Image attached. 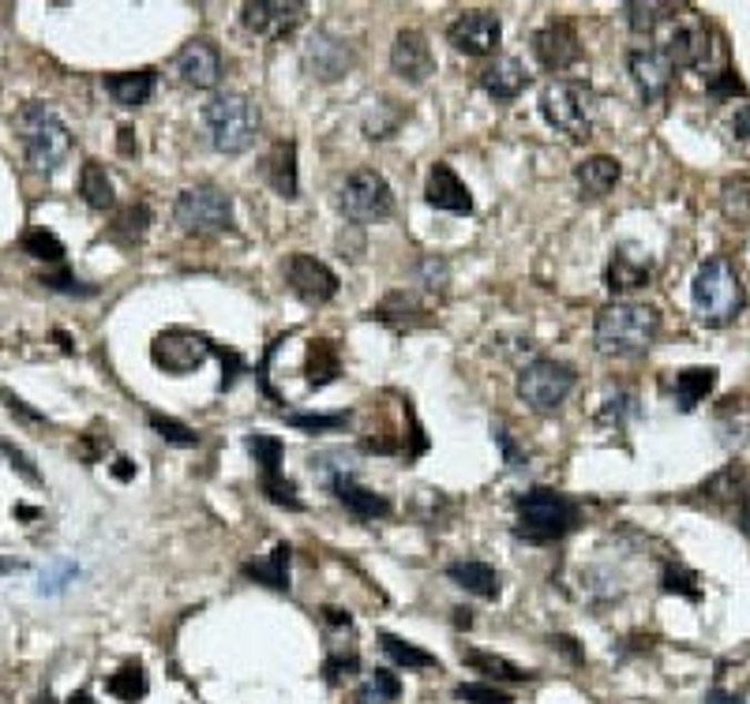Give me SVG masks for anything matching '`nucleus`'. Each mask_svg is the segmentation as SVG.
<instances>
[{
	"instance_id": "nucleus-5",
	"label": "nucleus",
	"mask_w": 750,
	"mask_h": 704,
	"mask_svg": "<svg viewBox=\"0 0 750 704\" xmlns=\"http://www.w3.org/2000/svg\"><path fill=\"white\" fill-rule=\"evenodd\" d=\"M518 537L533 543H551L562 540L578 524V506L562 491L551 488H533L518 494Z\"/></svg>"
},
{
	"instance_id": "nucleus-36",
	"label": "nucleus",
	"mask_w": 750,
	"mask_h": 704,
	"mask_svg": "<svg viewBox=\"0 0 750 704\" xmlns=\"http://www.w3.org/2000/svg\"><path fill=\"white\" fill-rule=\"evenodd\" d=\"M249 450H252L255 465H260V480H274V476H282V453H285L282 439L263 435V431H252L249 435Z\"/></svg>"
},
{
	"instance_id": "nucleus-24",
	"label": "nucleus",
	"mask_w": 750,
	"mask_h": 704,
	"mask_svg": "<svg viewBox=\"0 0 750 704\" xmlns=\"http://www.w3.org/2000/svg\"><path fill=\"white\" fill-rule=\"evenodd\" d=\"M331 491H334V499H338L345 510H349L353 518H361V521H375V518H387V513H391V499H383V494L361 488L357 476H342V480H334Z\"/></svg>"
},
{
	"instance_id": "nucleus-39",
	"label": "nucleus",
	"mask_w": 750,
	"mask_h": 704,
	"mask_svg": "<svg viewBox=\"0 0 750 704\" xmlns=\"http://www.w3.org/2000/svg\"><path fill=\"white\" fill-rule=\"evenodd\" d=\"M398 693H402V682H398V674H391V671H375V674H368V682H361V690H357V704H394L398 701Z\"/></svg>"
},
{
	"instance_id": "nucleus-37",
	"label": "nucleus",
	"mask_w": 750,
	"mask_h": 704,
	"mask_svg": "<svg viewBox=\"0 0 750 704\" xmlns=\"http://www.w3.org/2000/svg\"><path fill=\"white\" fill-rule=\"evenodd\" d=\"M624 12H627V23H630V31H635V34H657L660 27L676 19L672 4H641V0H635V4H624Z\"/></svg>"
},
{
	"instance_id": "nucleus-13",
	"label": "nucleus",
	"mask_w": 750,
	"mask_h": 704,
	"mask_svg": "<svg viewBox=\"0 0 750 704\" xmlns=\"http://www.w3.org/2000/svg\"><path fill=\"white\" fill-rule=\"evenodd\" d=\"M285 282H290L293 296H301L304 304H327L338 296V274L327 263H320L315 255H290L285 259Z\"/></svg>"
},
{
	"instance_id": "nucleus-29",
	"label": "nucleus",
	"mask_w": 750,
	"mask_h": 704,
	"mask_svg": "<svg viewBox=\"0 0 750 704\" xmlns=\"http://www.w3.org/2000/svg\"><path fill=\"white\" fill-rule=\"evenodd\" d=\"M304 375H308V386H327L342 375V356H338V345H334L331 337H315V341L308 345Z\"/></svg>"
},
{
	"instance_id": "nucleus-14",
	"label": "nucleus",
	"mask_w": 750,
	"mask_h": 704,
	"mask_svg": "<svg viewBox=\"0 0 750 704\" xmlns=\"http://www.w3.org/2000/svg\"><path fill=\"white\" fill-rule=\"evenodd\" d=\"M627 68H630V79H635L638 94L646 98V102H660V98H668V91H672L676 64L668 61V53L660 45L630 49Z\"/></svg>"
},
{
	"instance_id": "nucleus-11",
	"label": "nucleus",
	"mask_w": 750,
	"mask_h": 704,
	"mask_svg": "<svg viewBox=\"0 0 750 704\" xmlns=\"http://www.w3.org/2000/svg\"><path fill=\"white\" fill-rule=\"evenodd\" d=\"M304 16H308V4H301V0H249L241 8V27L255 38L278 42L297 31Z\"/></svg>"
},
{
	"instance_id": "nucleus-2",
	"label": "nucleus",
	"mask_w": 750,
	"mask_h": 704,
	"mask_svg": "<svg viewBox=\"0 0 750 704\" xmlns=\"http://www.w3.org/2000/svg\"><path fill=\"white\" fill-rule=\"evenodd\" d=\"M16 132L27 151V162H31L38 173H57V169L68 162V154H72V132H68L53 109L38 102L23 105L16 113Z\"/></svg>"
},
{
	"instance_id": "nucleus-15",
	"label": "nucleus",
	"mask_w": 750,
	"mask_h": 704,
	"mask_svg": "<svg viewBox=\"0 0 750 704\" xmlns=\"http://www.w3.org/2000/svg\"><path fill=\"white\" fill-rule=\"evenodd\" d=\"M533 57H537L540 68H548V72H567V68H575L581 57L575 23H567V19H548V23L533 34Z\"/></svg>"
},
{
	"instance_id": "nucleus-27",
	"label": "nucleus",
	"mask_w": 750,
	"mask_h": 704,
	"mask_svg": "<svg viewBox=\"0 0 750 704\" xmlns=\"http://www.w3.org/2000/svg\"><path fill=\"white\" fill-rule=\"evenodd\" d=\"M447 578L458 584V589H466L480 600H499L503 578L488 567V562H450Z\"/></svg>"
},
{
	"instance_id": "nucleus-50",
	"label": "nucleus",
	"mask_w": 750,
	"mask_h": 704,
	"mask_svg": "<svg viewBox=\"0 0 750 704\" xmlns=\"http://www.w3.org/2000/svg\"><path fill=\"white\" fill-rule=\"evenodd\" d=\"M491 435H496V442L503 446V458H507L510 469H515V472H518V469H526V453L518 450L515 439H510V435L503 431V428H491Z\"/></svg>"
},
{
	"instance_id": "nucleus-54",
	"label": "nucleus",
	"mask_w": 750,
	"mask_h": 704,
	"mask_svg": "<svg viewBox=\"0 0 750 704\" xmlns=\"http://www.w3.org/2000/svg\"><path fill=\"white\" fill-rule=\"evenodd\" d=\"M736 521H739V529H743V537H750V491H743V499H739Z\"/></svg>"
},
{
	"instance_id": "nucleus-45",
	"label": "nucleus",
	"mask_w": 750,
	"mask_h": 704,
	"mask_svg": "<svg viewBox=\"0 0 750 704\" xmlns=\"http://www.w3.org/2000/svg\"><path fill=\"white\" fill-rule=\"evenodd\" d=\"M290 428H301L308 435H323V431H342L349 424V412H331V416H304V412H290L285 416Z\"/></svg>"
},
{
	"instance_id": "nucleus-7",
	"label": "nucleus",
	"mask_w": 750,
	"mask_h": 704,
	"mask_svg": "<svg viewBox=\"0 0 750 704\" xmlns=\"http://www.w3.org/2000/svg\"><path fill=\"white\" fill-rule=\"evenodd\" d=\"M173 222L181 225V233H188V236L222 233L233 225V200L214 184L184 187L173 203Z\"/></svg>"
},
{
	"instance_id": "nucleus-35",
	"label": "nucleus",
	"mask_w": 750,
	"mask_h": 704,
	"mask_svg": "<svg viewBox=\"0 0 750 704\" xmlns=\"http://www.w3.org/2000/svg\"><path fill=\"white\" fill-rule=\"evenodd\" d=\"M105 690H110L113 697H116V701H124V704L143 701V697H146V671H143V663L128 660L121 671L110 674V682H105Z\"/></svg>"
},
{
	"instance_id": "nucleus-10",
	"label": "nucleus",
	"mask_w": 750,
	"mask_h": 704,
	"mask_svg": "<svg viewBox=\"0 0 750 704\" xmlns=\"http://www.w3.org/2000/svg\"><path fill=\"white\" fill-rule=\"evenodd\" d=\"M214 353H219V345H214L211 337L184 330V326H173V330L158 334L151 345V360L170 375H192L195 368H203Z\"/></svg>"
},
{
	"instance_id": "nucleus-9",
	"label": "nucleus",
	"mask_w": 750,
	"mask_h": 704,
	"mask_svg": "<svg viewBox=\"0 0 750 704\" xmlns=\"http://www.w3.org/2000/svg\"><path fill=\"white\" fill-rule=\"evenodd\" d=\"M338 211L345 214V222L353 225L383 222V217H391L394 211V192L375 169H357V173L345 176L338 192Z\"/></svg>"
},
{
	"instance_id": "nucleus-38",
	"label": "nucleus",
	"mask_w": 750,
	"mask_h": 704,
	"mask_svg": "<svg viewBox=\"0 0 750 704\" xmlns=\"http://www.w3.org/2000/svg\"><path fill=\"white\" fill-rule=\"evenodd\" d=\"M312 472H315V480L323 483V488L331 491V483L334 480H342V476H353V453L349 450H320L312 458Z\"/></svg>"
},
{
	"instance_id": "nucleus-30",
	"label": "nucleus",
	"mask_w": 750,
	"mask_h": 704,
	"mask_svg": "<svg viewBox=\"0 0 750 704\" xmlns=\"http://www.w3.org/2000/svg\"><path fill=\"white\" fill-rule=\"evenodd\" d=\"M717 386V368H687L676 375V405L679 412H695Z\"/></svg>"
},
{
	"instance_id": "nucleus-52",
	"label": "nucleus",
	"mask_w": 750,
	"mask_h": 704,
	"mask_svg": "<svg viewBox=\"0 0 750 704\" xmlns=\"http://www.w3.org/2000/svg\"><path fill=\"white\" fill-rule=\"evenodd\" d=\"M0 401L8 405V412H12V416H23V420H31V424H49L42 412H34V409H31V405H27V401H19L12 390H0Z\"/></svg>"
},
{
	"instance_id": "nucleus-42",
	"label": "nucleus",
	"mask_w": 750,
	"mask_h": 704,
	"mask_svg": "<svg viewBox=\"0 0 750 704\" xmlns=\"http://www.w3.org/2000/svg\"><path fill=\"white\" fill-rule=\"evenodd\" d=\"M724 214L739 225L750 222V181L747 176H736V181L724 184Z\"/></svg>"
},
{
	"instance_id": "nucleus-48",
	"label": "nucleus",
	"mask_w": 750,
	"mask_h": 704,
	"mask_svg": "<svg viewBox=\"0 0 750 704\" xmlns=\"http://www.w3.org/2000/svg\"><path fill=\"white\" fill-rule=\"evenodd\" d=\"M641 409H638V398L635 394H616V398L605 401V409H600V420L605 424H624V420H635Z\"/></svg>"
},
{
	"instance_id": "nucleus-8",
	"label": "nucleus",
	"mask_w": 750,
	"mask_h": 704,
	"mask_svg": "<svg viewBox=\"0 0 750 704\" xmlns=\"http://www.w3.org/2000/svg\"><path fill=\"white\" fill-rule=\"evenodd\" d=\"M578 382V371L562 360H551V356H537L529 360L526 368L518 371V398L537 412H551L559 409L562 401L570 398Z\"/></svg>"
},
{
	"instance_id": "nucleus-25",
	"label": "nucleus",
	"mask_w": 750,
	"mask_h": 704,
	"mask_svg": "<svg viewBox=\"0 0 750 704\" xmlns=\"http://www.w3.org/2000/svg\"><path fill=\"white\" fill-rule=\"evenodd\" d=\"M105 94L113 98L121 109H140L151 102L154 86H158V75L151 68H140V72H116V75H105Z\"/></svg>"
},
{
	"instance_id": "nucleus-22",
	"label": "nucleus",
	"mask_w": 750,
	"mask_h": 704,
	"mask_svg": "<svg viewBox=\"0 0 750 704\" xmlns=\"http://www.w3.org/2000/svg\"><path fill=\"white\" fill-rule=\"evenodd\" d=\"M368 319L391 326V330H417V326L428 323V307L417 300V293L398 289V293L383 296V300L368 312Z\"/></svg>"
},
{
	"instance_id": "nucleus-1",
	"label": "nucleus",
	"mask_w": 750,
	"mask_h": 704,
	"mask_svg": "<svg viewBox=\"0 0 750 704\" xmlns=\"http://www.w3.org/2000/svg\"><path fill=\"white\" fill-rule=\"evenodd\" d=\"M657 330H660L657 307L616 300V304L600 307V315L594 323V341L605 356H638L653 345Z\"/></svg>"
},
{
	"instance_id": "nucleus-21",
	"label": "nucleus",
	"mask_w": 750,
	"mask_h": 704,
	"mask_svg": "<svg viewBox=\"0 0 750 704\" xmlns=\"http://www.w3.org/2000/svg\"><path fill=\"white\" fill-rule=\"evenodd\" d=\"M263 181L282 195V200H297L301 184H297V143L293 139H278V143L266 151L260 165Z\"/></svg>"
},
{
	"instance_id": "nucleus-3",
	"label": "nucleus",
	"mask_w": 750,
	"mask_h": 704,
	"mask_svg": "<svg viewBox=\"0 0 750 704\" xmlns=\"http://www.w3.org/2000/svg\"><path fill=\"white\" fill-rule=\"evenodd\" d=\"M690 296H695V312L706 326H728L747 304L743 282H739L736 266L728 263L724 255L698 266Z\"/></svg>"
},
{
	"instance_id": "nucleus-51",
	"label": "nucleus",
	"mask_w": 750,
	"mask_h": 704,
	"mask_svg": "<svg viewBox=\"0 0 750 704\" xmlns=\"http://www.w3.org/2000/svg\"><path fill=\"white\" fill-rule=\"evenodd\" d=\"M690 584H695V578H690V573L676 570V567L665 570V592H687L690 600H698V589H690Z\"/></svg>"
},
{
	"instance_id": "nucleus-6",
	"label": "nucleus",
	"mask_w": 750,
	"mask_h": 704,
	"mask_svg": "<svg viewBox=\"0 0 750 704\" xmlns=\"http://www.w3.org/2000/svg\"><path fill=\"white\" fill-rule=\"evenodd\" d=\"M540 113L556 132L581 143L594 132V91L578 79H556L540 91Z\"/></svg>"
},
{
	"instance_id": "nucleus-43",
	"label": "nucleus",
	"mask_w": 750,
	"mask_h": 704,
	"mask_svg": "<svg viewBox=\"0 0 750 704\" xmlns=\"http://www.w3.org/2000/svg\"><path fill=\"white\" fill-rule=\"evenodd\" d=\"M743 469L739 465H728V469H720L713 480H706V488H702V494H709V499H736L739 491H743ZM743 499V494H739Z\"/></svg>"
},
{
	"instance_id": "nucleus-40",
	"label": "nucleus",
	"mask_w": 750,
	"mask_h": 704,
	"mask_svg": "<svg viewBox=\"0 0 750 704\" xmlns=\"http://www.w3.org/2000/svg\"><path fill=\"white\" fill-rule=\"evenodd\" d=\"M19 247H23L31 259H38V263H57V266H64V244L57 241L53 233H45V229H31V233H23V241H19Z\"/></svg>"
},
{
	"instance_id": "nucleus-18",
	"label": "nucleus",
	"mask_w": 750,
	"mask_h": 704,
	"mask_svg": "<svg viewBox=\"0 0 750 704\" xmlns=\"http://www.w3.org/2000/svg\"><path fill=\"white\" fill-rule=\"evenodd\" d=\"M391 68L406 83H424L436 75V53H432L428 38L420 31H398L391 45Z\"/></svg>"
},
{
	"instance_id": "nucleus-23",
	"label": "nucleus",
	"mask_w": 750,
	"mask_h": 704,
	"mask_svg": "<svg viewBox=\"0 0 750 704\" xmlns=\"http://www.w3.org/2000/svg\"><path fill=\"white\" fill-rule=\"evenodd\" d=\"M480 86H485V94H491L496 102H515L529 86L526 64H521L518 57H499L496 64H488L485 72H480Z\"/></svg>"
},
{
	"instance_id": "nucleus-4",
	"label": "nucleus",
	"mask_w": 750,
	"mask_h": 704,
	"mask_svg": "<svg viewBox=\"0 0 750 704\" xmlns=\"http://www.w3.org/2000/svg\"><path fill=\"white\" fill-rule=\"evenodd\" d=\"M203 127L219 154H241L260 132V105L249 94H214L203 105Z\"/></svg>"
},
{
	"instance_id": "nucleus-49",
	"label": "nucleus",
	"mask_w": 750,
	"mask_h": 704,
	"mask_svg": "<svg viewBox=\"0 0 750 704\" xmlns=\"http://www.w3.org/2000/svg\"><path fill=\"white\" fill-rule=\"evenodd\" d=\"M417 274L424 277V289H447V263L439 259H420L417 263Z\"/></svg>"
},
{
	"instance_id": "nucleus-58",
	"label": "nucleus",
	"mask_w": 750,
	"mask_h": 704,
	"mask_svg": "<svg viewBox=\"0 0 750 704\" xmlns=\"http://www.w3.org/2000/svg\"><path fill=\"white\" fill-rule=\"evenodd\" d=\"M68 704H94V701H91V693H72Z\"/></svg>"
},
{
	"instance_id": "nucleus-32",
	"label": "nucleus",
	"mask_w": 750,
	"mask_h": 704,
	"mask_svg": "<svg viewBox=\"0 0 750 704\" xmlns=\"http://www.w3.org/2000/svg\"><path fill=\"white\" fill-rule=\"evenodd\" d=\"M79 195H83V203L91 206V211H110V206L116 203L113 200V181L110 173H105L102 162H83V169H79Z\"/></svg>"
},
{
	"instance_id": "nucleus-19",
	"label": "nucleus",
	"mask_w": 750,
	"mask_h": 704,
	"mask_svg": "<svg viewBox=\"0 0 750 704\" xmlns=\"http://www.w3.org/2000/svg\"><path fill=\"white\" fill-rule=\"evenodd\" d=\"M222 68L225 64H222L219 45L203 42V38L188 42L181 53H176V75H181L188 86H195V91H211V86H219Z\"/></svg>"
},
{
	"instance_id": "nucleus-59",
	"label": "nucleus",
	"mask_w": 750,
	"mask_h": 704,
	"mask_svg": "<svg viewBox=\"0 0 750 704\" xmlns=\"http://www.w3.org/2000/svg\"><path fill=\"white\" fill-rule=\"evenodd\" d=\"M713 701H717V704H743L739 697H728V693H713Z\"/></svg>"
},
{
	"instance_id": "nucleus-26",
	"label": "nucleus",
	"mask_w": 750,
	"mask_h": 704,
	"mask_svg": "<svg viewBox=\"0 0 750 704\" xmlns=\"http://www.w3.org/2000/svg\"><path fill=\"white\" fill-rule=\"evenodd\" d=\"M619 176H624V169L608 154H594L575 165V181L581 187V195H589V200H605L611 187L619 184Z\"/></svg>"
},
{
	"instance_id": "nucleus-17",
	"label": "nucleus",
	"mask_w": 750,
	"mask_h": 704,
	"mask_svg": "<svg viewBox=\"0 0 750 704\" xmlns=\"http://www.w3.org/2000/svg\"><path fill=\"white\" fill-rule=\"evenodd\" d=\"M649 277H653V259L641 244H619L611 247V259L605 266V285L611 293H635L646 289Z\"/></svg>"
},
{
	"instance_id": "nucleus-28",
	"label": "nucleus",
	"mask_w": 750,
	"mask_h": 704,
	"mask_svg": "<svg viewBox=\"0 0 750 704\" xmlns=\"http://www.w3.org/2000/svg\"><path fill=\"white\" fill-rule=\"evenodd\" d=\"M290 543H278V548L271 551V559L266 562H244L241 573L244 578H252L255 584H266V589L274 592H290Z\"/></svg>"
},
{
	"instance_id": "nucleus-53",
	"label": "nucleus",
	"mask_w": 750,
	"mask_h": 704,
	"mask_svg": "<svg viewBox=\"0 0 750 704\" xmlns=\"http://www.w3.org/2000/svg\"><path fill=\"white\" fill-rule=\"evenodd\" d=\"M736 139H750V102H743L736 109V121H732Z\"/></svg>"
},
{
	"instance_id": "nucleus-56",
	"label": "nucleus",
	"mask_w": 750,
	"mask_h": 704,
	"mask_svg": "<svg viewBox=\"0 0 750 704\" xmlns=\"http://www.w3.org/2000/svg\"><path fill=\"white\" fill-rule=\"evenodd\" d=\"M551 644H559V649L567 652V656L575 660V663H581V660H586V656H581V652L575 649V637H562V633H559V637H551Z\"/></svg>"
},
{
	"instance_id": "nucleus-46",
	"label": "nucleus",
	"mask_w": 750,
	"mask_h": 704,
	"mask_svg": "<svg viewBox=\"0 0 750 704\" xmlns=\"http://www.w3.org/2000/svg\"><path fill=\"white\" fill-rule=\"evenodd\" d=\"M357 671H361V656L353 649L349 652H331L327 663H323V679H327L331 686H338V682L353 679Z\"/></svg>"
},
{
	"instance_id": "nucleus-44",
	"label": "nucleus",
	"mask_w": 750,
	"mask_h": 704,
	"mask_svg": "<svg viewBox=\"0 0 750 704\" xmlns=\"http://www.w3.org/2000/svg\"><path fill=\"white\" fill-rule=\"evenodd\" d=\"M146 420H151V428L158 431V439H165V442H173V446H195V442H200V435L188 428V424L173 420V416L151 412V416H146Z\"/></svg>"
},
{
	"instance_id": "nucleus-55",
	"label": "nucleus",
	"mask_w": 750,
	"mask_h": 704,
	"mask_svg": "<svg viewBox=\"0 0 750 704\" xmlns=\"http://www.w3.org/2000/svg\"><path fill=\"white\" fill-rule=\"evenodd\" d=\"M116 143H121V154H124V157L140 154V143H135V132H132V127H121V139H116Z\"/></svg>"
},
{
	"instance_id": "nucleus-12",
	"label": "nucleus",
	"mask_w": 750,
	"mask_h": 704,
	"mask_svg": "<svg viewBox=\"0 0 750 704\" xmlns=\"http://www.w3.org/2000/svg\"><path fill=\"white\" fill-rule=\"evenodd\" d=\"M447 38L450 45L466 57H491L503 42V23L488 8H473V12H462L447 27Z\"/></svg>"
},
{
	"instance_id": "nucleus-31",
	"label": "nucleus",
	"mask_w": 750,
	"mask_h": 704,
	"mask_svg": "<svg viewBox=\"0 0 750 704\" xmlns=\"http://www.w3.org/2000/svg\"><path fill=\"white\" fill-rule=\"evenodd\" d=\"M462 663H469L477 674H485L491 682H533L537 674L518 667V663L503 660V656H491V652H477V649H462Z\"/></svg>"
},
{
	"instance_id": "nucleus-34",
	"label": "nucleus",
	"mask_w": 750,
	"mask_h": 704,
	"mask_svg": "<svg viewBox=\"0 0 750 704\" xmlns=\"http://www.w3.org/2000/svg\"><path fill=\"white\" fill-rule=\"evenodd\" d=\"M379 644H383V652L398 663V667H409V671H428V667H439V660L432 656V652H424V649H417L413 641H402V637H394V633H379Z\"/></svg>"
},
{
	"instance_id": "nucleus-33",
	"label": "nucleus",
	"mask_w": 750,
	"mask_h": 704,
	"mask_svg": "<svg viewBox=\"0 0 750 704\" xmlns=\"http://www.w3.org/2000/svg\"><path fill=\"white\" fill-rule=\"evenodd\" d=\"M146 229H151V206H146V203H128L124 211L113 217L110 236H113V241H121L124 247H135V244H143Z\"/></svg>"
},
{
	"instance_id": "nucleus-41",
	"label": "nucleus",
	"mask_w": 750,
	"mask_h": 704,
	"mask_svg": "<svg viewBox=\"0 0 750 704\" xmlns=\"http://www.w3.org/2000/svg\"><path fill=\"white\" fill-rule=\"evenodd\" d=\"M454 697L466 701V704H515L507 690H499L496 682H462L458 690H454Z\"/></svg>"
},
{
	"instance_id": "nucleus-47",
	"label": "nucleus",
	"mask_w": 750,
	"mask_h": 704,
	"mask_svg": "<svg viewBox=\"0 0 750 704\" xmlns=\"http://www.w3.org/2000/svg\"><path fill=\"white\" fill-rule=\"evenodd\" d=\"M38 285H45V289H53V293H68V296H94V285L79 282L72 271H64V266L53 274H42L38 277Z\"/></svg>"
},
{
	"instance_id": "nucleus-16",
	"label": "nucleus",
	"mask_w": 750,
	"mask_h": 704,
	"mask_svg": "<svg viewBox=\"0 0 750 704\" xmlns=\"http://www.w3.org/2000/svg\"><path fill=\"white\" fill-rule=\"evenodd\" d=\"M353 45L334 38L331 31H315V38L304 45V68H308L312 79L320 83H338V79L353 68Z\"/></svg>"
},
{
	"instance_id": "nucleus-20",
	"label": "nucleus",
	"mask_w": 750,
	"mask_h": 704,
	"mask_svg": "<svg viewBox=\"0 0 750 704\" xmlns=\"http://www.w3.org/2000/svg\"><path fill=\"white\" fill-rule=\"evenodd\" d=\"M424 200H428V206H436V211H443V214H473L469 187L447 162L432 165L428 184H424Z\"/></svg>"
},
{
	"instance_id": "nucleus-57",
	"label": "nucleus",
	"mask_w": 750,
	"mask_h": 704,
	"mask_svg": "<svg viewBox=\"0 0 750 704\" xmlns=\"http://www.w3.org/2000/svg\"><path fill=\"white\" fill-rule=\"evenodd\" d=\"M132 472H135V469H132V461H128V458H116V465H113V476H116V480H132Z\"/></svg>"
}]
</instances>
